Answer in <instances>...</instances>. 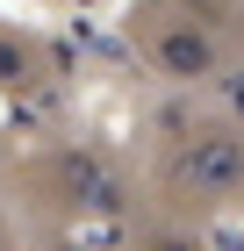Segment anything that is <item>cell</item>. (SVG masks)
Wrapping results in <instances>:
<instances>
[{
    "label": "cell",
    "mask_w": 244,
    "mask_h": 251,
    "mask_svg": "<svg viewBox=\"0 0 244 251\" xmlns=\"http://www.w3.org/2000/svg\"><path fill=\"white\" fill-rule=\"evenodd\" d=\"M172 187L187 201H230L244 187V136L237 129H201L187 151L172 158Z\"/></svg>",
    "instance_id": "cell-1"
},
{
    "label": "cell",
    "mask_w": 244,
    "mask_h": 251,
    "mask_svg": "<svg viewBox=\"0 0 244 251\" xmlns=\"http://www.w3.org/2000/svg\"><path fill=\"white\" fill-rule=\"evenodd\" d=\"M237 7H244V0H237Z\"/></svg>",
    "instance_id": "cell-8"
},
{
    "label": "cell",
    "mask_w": 244,
    "mask_h": 251,
    "mask_svg": "<svg viewBox=\"0 0 244 251\" xmlns=\"http://www.w3.org/2000/svg\"><path fill=\"white\" fill-rule=\"evenodd\" d=\"M57 179H65V194H72L79 208H115V201H122V194H115L122 179H115L94 151H65L57 158Z\"/></svg>",
    "instance_id": "cell-3"
},
{
    "label": "cell",
    "mask_w": 244,
    "mask_h": 251,
    "mask_svg": "<svg viewBox=\"0 0 244 251\" xmlns=\"http://www.w3.org/2000/svg\"><path fill=\"white\" fill-rule=\"evenodd\" d=\"M223 115L244 122V65H230V72H223Z\"/></svg>",
    "instance_id": "cell-5"
},
{
    "label": "cell",
    "mask_w": 244,
    "mask_h": 251,
    "mask_svg": "<svg viewBox=\"0 0 244 251\" xmlns=\"http://www.w3.org/2000/svg\"><path fill=\"white\" fill-rule=\"evenodd\" d=\"M0 251H7V230H0Z\"/></svg>",
    "instance_id": "cell-7"
},
{
    "label": "cell",
    "mask_w": 244,
    "mask_h": 251,
    "mask_svg": "<svg viewBox=\"0 0 244 251\" xmlns=\"http://www.w3.org/2000/svg\"><path fill=\"white\" fill-rule=\"evenodd\" d=\"M29 65H36V50H29L22 36H7V29H0V79H29Z\"/></svg>",
    "instance_id": "cell-4"
},
{
    "label": "cell",
    "mask_w": 244,
    "mask_h": 251,
    "mask_svg": "<svg viewBox=\"0 0 244 251\" xmlns=\"http://www.w3.org/2000/svg\"><path fill=\"white\" fill-rule=\"evenodd\" d=\"M144 251H201L187 230H158V237H144Z\"/></svg>",
    "instance_id": "cell-6"
},
{
    "label": "cell",
    "mask_w": 244,
    "mask_h": 251,
    "mask_svg": "<svg viewBox=\"0 0 244 251\" xmlns=\"http://www.w3.org/2000/svg\"><path fill=\"white\" fill-rule=\"evenodd\" d=\"M151 65L172 79V86H201V79H223V43L216 29L194 15H172L151 29Z\"/></svg>",
    "instance_id": "cell-2"
}]
</instances>
